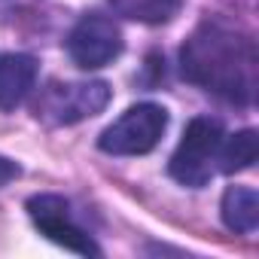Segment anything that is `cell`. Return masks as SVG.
I'll list each match as a JSON object with an SVG mask.
<instances>
[{
    "label": "cell",
    "mask_w": 259,
    "mask_h": 259,
    "mask_svg": "<svg viewBox=\"0 0 259 259\" xmlns=\"http://www.w3.org/2000/svg\"><path fill=\"white\" fill-rule=\"evenodd\" d=\"M180 73L198 89L229 104L247 107L256 95L259 55L250 37L217 22H204L180 49Z\"/></svg>",
    "instance_id": "cell-1"
},
{
    "label": "cell",
    "mask_w": 259,
    "mask_h": 259,
    "mask_svg": "<svg viewBox=\"0 0 259 259\" xmlns=\"http://www.w3.org/2000/svg\"><path fill=\"white\" fill-rule=\"evenodd\" d=\"M223 141V125L210 116H198L186 125L183 141L177 144L174 156H171V177L189 189H201L207 186L213 165H217V150Z\"/></svg>",
    "instance_id": "cell-2"
},
{
    "label": "cell",
    "mask_w": 259,
    "mask_h": 259,
    "mask_svg": "<svg viewBox=\"0 0 259 259\" xmlns=\"http://www.w3.org/2000/svg\"><path fill=\"white\" fill-rule=\"evenodd\" d=\"M168 128V110L159 104H135L128 107L113 125H107L98 147L110 156H144L156 150Z\"/></svg>",
    "instance_id": "cell-3"
},
{
    "label": "cell",
    "mask_w": 259,
    "mask_h": 259,
    "mask_svg": "<svg viewBox=\"0 0 259 259\" xmlns=\"http://www.w3.org/2000/svg\"><path fill=\"white\" fill-rule=\"evenodd\" d=\"M110 104L107 82H49L37 101V119L46 125H73L98 116Z\"/></svg>",
    "instance_id": "cell-4"
},
{
    "label": "cell",
    "mask_w": 259,
    "mask_h": 259,
    "mask_svg": "<svg viewBox=\"0 0 259 259\" xmlns=\"http://www.w3.org/2000/svg\"><path fill=\"white\" fill-rule=\"evenodd\" d=\"M119 52H122L119 25L107 16H98V13L82 16L67 37V55L82 70L107 67L113 58H119Z\"/></svg>",
    "instance_id": "cell-5"
},
{
    "label": "cell",
    "mask_w": 259,
    "mask_h": 259,
    "mask_svg": "<svg viewBox=\"0 0 259 259\" xmlns=\"http://www.w3.org/2000/svg\"><path fill=\"white\" fill-rule=\"evenodd\" d=\"M28 213H31L34 226L58 247L79 253V256H101V247L92 241V235H85L82 226L73 223L70 204L61 195H34L28 201Z\"/></svg>",
    "instance_id": "cell-6"
},
{
    "label": "cell",
    "mask_w": 259,
    "mask_h": 259,
    "mask_svg": "<svg viewBox=\"0 0 259 259\" xmlns=\"http://www.w3.org/2000/svg\"><path fill=\"white\" fill-rule=\"evenodd\" d=\"M37 82V58L25 52H0V110H16Z\"/></svg>",
    "instance_id": "cell-7"
},
{
    "label": "cell",
    "mask_w": 259,
    "mask_h": 259,
    "mask_svg": "<svg viewBox=\"0 0 259 259\" xmlns=\"http://www.w3.org/2000/svg\"><path fill=\"white\" fill-rule=\"evenodd\" d=\"M220 210H223V223L232 232L250 235L259 226V195L250 186H229Z\"/></svg>",
    "instance_id": "cell-8"
},
{
    "label": "cell",
    "mask_w": 259,
    "mask_h": 259,
    "mask_svg": "<svg viewBox=\"0 0 259 259\" xmlns=\"http://www.w3.org/2000/svg\"><path fill=\"white\" fill-rule=\"evenodd\" d=\"M256 153H259L256 132H253V128H244V132H235V135H229V138L220 141L217 165H220V171L235 174V171L250 168V165L256 162Z\"/></svg>",
    "instance_id": "cell-9"
},
{
    "label": "cell",
    "mask_w": 259,
    "mask_h": 259,
    "mask_svg": "<svg viewBox=\"0 0 259 259\" xmlns=\"http://www.w3.org/2000/svg\"><path fill=\"white\" fill-rule=\"evenodd\" d=\"M110 7L122 19H132L141 25H165L180 13L183 0H110Z\"/></svg>",
    "instance_id": "cell-10"
},
{
    "label": "cell",
    "mask_w": 259,
    "mask_h": 259,
    "mask_svg": "<svg viewBox=\"0 0 259 259\" xmlns=\"http://www.w3.org/2000/svg\"><path fill=\"white\" fill-rule=\"evenodd\" d=\"M19 174H22L19 162H13V159H7V156H0V186L13 183V180H16Z\"/></svg>",
    "instance_id": "cell-11"
}]
</instances>
